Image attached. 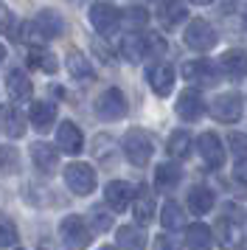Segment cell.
<instances>
[{"mask_svg":"<svg viewBox=\"0 0 247 250\" xmlns=\"http://www.w3.org/2000/svg\"><path fill=\"white\" fill-rule=\"evenodd\" d=\"M155 152V141L146 129H129L124 135V155L132 166H146Z\"/></svg>","mask_w":247,"mask_h":250,"instance_id":"cell-1","label":"cell"},{"mask_svg":"<svg viewBox=\"0 0 247 250\" xmlns=\"http://www.w3.org/2000/svg\"><path fill=\"white\" fill-rule=\"evenodd\" d=\"M59 236H62L67 250H84L90 242H93V230H90V225L84 222V216L70 214L59 222Z\"/></svg>","mask_w":247,"mask_h":250,"instance_id":"cell-2","label":"cell"},{"mask_svg":"<svg viewBox=\"0 0 247 250\" xmlns=\"http://www.w3.org/2000/svg\"><path fill=\"white\" fill-rule=\"evenodd\" d=\"M183 40H185V45L191 51H211L216 42H219V34H216V28H213L208 20H191L185 25V31H183Z\"/></svg>","mask_w":247,"mask_h":250,"instance_id":"cell-3","label":"cell"},{"mask_svg":"<svg viewBox=\"0 0 247 250\" xmlns=\"http://www.w3.org/2000/svg\"><path fill=\"white\" fill-rule=\"evenodd\" d=\"M93 110L101 121H121L126 115V96L118 87H107L99 99L93 102Z\"/></svg>","mask_w":247,"mask_h":250,"instance_id":"cell-4","label":"cell"},{"mask_svg":"<svg viewBox=\"0 0 247 250\" xmlns=\"http://www.w3.org/2000/svg\"><path fill=\"white\" fill-rule=\"evenodd\" d=\"M90 25L96 28V34L112 37L121 25V12L112 3H93L90 6Z\"/></svg>","mask_w":247,"mask_h":250,"instance_id":"cell-5","label":"cell"},{"mask_svg":"<svg viewBox=\"0 0 247 250\" xmlns=\"http://www.w3.org/2000/svg\"><path fill=\"white\" fill-rule=\"evenodd\" d=\"M65 183L73 194L87 197L96 191V171L87 163H70V166H65Z\"/></svg>","mask_w":247,"mask_h":250,"instance_id":"cell-6","label":"cell"},{"mask_svg":"<svg viewBox=\"0 0 247 250\" xmlns=\"http://www.w3.org/2000/svg\"><path fill=\"white\" fill-rule=\"evenodd\" d=\"M183 76L194 84H200V87H213L219 82V70L208 59H191V62L183 65Z\"/></svg>","mask_w":247,"mask_h":250,"instance_id":"cell-7","label":"cell"},{"mask_svg":"<svg viewBox=\"0 0 247 250\" xmlns=\"http://www.w3.org/2000/svg\"><path fill=\"white\" fill-rule=\"evenodd\" d=\"M135 200V186L126 180H112L107 183V188H104V203L110 205V211H115V214H121V211H126L129 205H132Z\"/></svg>","mask_w":247,"mask_h":250,"instance_id":"cell-8","label":"cell"},{"mask_svg":"<svg viewBox=\"0 0 247 250\" xmlns=\"http://www.w3.org/2000/svg\"><path fill=\"white\" fill-rule=\"evenodd\" d=\"M211 115L222 124H236L242 118V96L239 93H222L211 104Z\"/></svg>","mask_w":247,"mask_h":250,"instance_id":"cell-9","label":"cell"},{"mask_svg":"<svg viewBox=\"0 0 247 250\" xmlns=\"http://www.w3.org/2000/svg\"><path fill=\"white\" fill-rule=\"evenodd\" d=\"M28 155H31L34 166L42 171V174H54L59 169V152L48 141H34L31 146H28Z\"/></svg>","mask_w":247,"mask_h":250,"instance_id":"cell-10","label":"cell"},{"mask_svg":"<svg viewBox=\"0 0 247 250\" xmlns=\"http://www.w3.org/2000/svg\"><path fill=\"white\" fill-rule=\"evenodd\" d=\"M197 146H200V155H202L208 169H219L225 163V146H222V141H219L216 132H202Z\"/></svg>","mask_w":247,"mask_h":250,"instance_id":"cell-11","label":"cell"},{"mask_svg":"<svg viewBox=\"0 0 247 250\" xmlns=\"http://www.w3.org/2000/svg\"><path fill=\"white\" fill-rule=\"evenodd\" d=\"M202 113H205V102H202L200 90L188 87V90L180 93V99H177V115L183 118V121H200Z\"/></svg>","mask_w":247,"mask_h":250,"instance_id":"cell-12","label":"cell"},{"mask_svg":"<svg viewBox=\"0 0 247 250\" xmlns=\"http://www.w3.org/2000/svg\"><path fill=\"white\" fill-rule=\"evenodd\" d=\"M56 144L67 155H79L82 146H84V135H82V129L73 121H62V124L56 126Z\"/></svg>","mask_w":247,"mask_h":250,"instance_id":"cell-13","label":"cell"},{"mask_svg":"<svg viewBox=\"0 0 247 250\" xmlns=\"http://www.w3.org/2000/svg\"><path fill=\"white\" fill-rule=\"evenodd\" d=\"M34 25L40 28L42 40H56V37L65 34V17L59 12H54V9H42V12L37 14Z\"/></svg>","mask_w":247,"mask_h":250,"instance_id":"cell-14","label":"cell"},{"mask_svg":"<svg viewBox=\"0 0 247 250\" xmlns=\"http://www.w3.org/2000/svg\"><path fill=\"white\" fill-rule=\"evenodd\" d=\"M118 250H146V230L138 225H121L115 230Z\"/></svg>","mask_w":247,"mask_h":250,"instance_id":"cell-15","label":"cell"},{"mask_svg":"<svg viewBox=\"0 0 247 250\" xmlns=\"http://www.w3.org/2000/svg\"><path fill=\"white\" fill-rule=\"evenodd\" d=\"M6 90H9V99L14 104H20V102H25V99H31V79L22 73V70H11L9 76H6Z\"/></svg>","mask_w":247,"mask_h":250,"instance_id":"cell-16","label":"cell"},{"mask_svg":"<svg viewBox=\"0 0 247 250\" xmlns=\"http://www.w3.org/2000/svg\"><path fill=\"white\" fill-rule=\"evenodd\" d=\"M149 84H152V90L163 99V96H168L171 93V87H174V68L171 65H155V68H149Z\"/></svg>","mask_w":247,"mask_h":250,"instance_id":"cell-17","label":"cell"},{"mask_svg":"<svg viewBox=\"0 0 247 250\" xmlns=\"http://www.w3.org/2000/svg\"><path fill=\"white\" fill-rule=\"evenodd\" d=\"M25 62H28V68L31 70H42V73H56V70H59V59H56L48 48H40V45L28 48Z\"/></svg>","mask_w":247,"mask_h":250,"instance_id":"cell-18","label":"cell"},{"mask_svg":"<svg viewBox=\"0 0 247 250\" xmlns=\"http://www.w3.org/2000/svg\"><path fill=\"white\" fill-rule=\"evenodd\" d=\"M28 118L37 126V132H48L56 121V107L51 102H34L31 110H28Z\"/></svg>","mask_w":247,"mask_h":250,"instance_id":"cell-19","label":"cell"},{"mask_svg":"<svg viewBox=\"0 0 247 250\" xmlns=\"http://www.w3.org/2000/svg\"><path fill=\"white\" fill-rule=\"evenodd\" d=\"M216 242H219L225 250H233V248L242 245V230H239V225H236L233 219H227V214L216 222Z\"/></svg>","mask_w":247,"mask_h":250,"instance_id":"cell-20","label":"cell"},{"mask_svg":"<svg viewBox=\"0 0 247 250\" xmlns=\"http://www.w3.org/2000/svg\"><path fill=\"white\" fill-rule=\"evenodd\" d=\"M222 68L230 79H245L247 76V54L242 48H230L227 54H222Z\"/></svg>","mask_w":247,"mask_h":250,"instance_id":"cell-21","label":"cell"},{"mask_svg":"<svg viewBox=\"0 0 247 250\" xmlns=\"http://www.w3.org/2000/svg\"><path fill=\"white\" fill-rule=\"evenodd\" d=\"M213 236H211V228L197 222V225L185 228V248L188 250H211Z\"/></svg>","mask_w":247,"mask_h":250,"instance_id":"cell-22","label":"cell"},{"mask_svg":"<svg viewBox=\"0 0 247 250\" xmlns=\"http://www.w3.org/2000/svg\"><path fill=\"white\" fill-rule=\"evenodd\" d=\"M185 6L180 3V0H166L160 9H157V20H160V25H166V28H177L183 20H185Z\"/></svg>","mask_w":247,"mask_h":250,"instance_id":"cell-23","label":"cell"},{"mask_svg":"<svg viewBox=\"0 0 247 250\" xmlns=\"http://www.w3.org/2000/svg\"><path fill=\"white\" fill-rule=\"evenodd\" d=\"M65 65H67V73L79 82H90L96 76V73H93V65L87 62V57H84L82 51H70L67 59H65Z\"/></svg>","mask_w":247,"mask_h":250,"instance_id":"cell-24","label":"cell"},{"mask_svg":"<svg viewBox=\"0 0 247 250\" xmlns=\"http://www.w3.org/2000/svg\"><path fill=\"white\" fill-rule=\"evenodd\" d=\"M183 180V169H180V163L177 160H168V163H160L155 169V183H157V188H174L177 183Z\"/></svg>","mask_w":247,"mask_h":250,"instance_id":"cell-25","label":"cell"},{"mask_svg":"<svg viewBox=\"0 0 247 250\" xmlns=\"http://www.w3.org/2000/svg\"><path fill=\"white\" fill-rule=\"evenodd\" d=\"M185 203H188V208L194 214H208L213 208V191L208 186H194L188 191V197H185Z\"/></svg>","mask_w":247,"mask_h":250,"instance_id":"cell-26","label":"cell"},{"mask_svg":"<svg viewBox=\"0 0 247 250\" xmlns=\"http://www.w3.org/2000/svg\"><path fill=\"white\" fill-rule=\"evenodd\" d=\"M121 54H124L126 59H129L132 65H138V62H141V59L146 57V37L126 34V37L121 40Z\"/></svg>","mask_w":247,"mask_h":250,"instance_id":"cell-27","label":"cell"},{"mask_svg":"<svg viewBox=\"0 0 247 250\" xmlns=\"http://www.w3.org/2000/svg\"><path fill=\"white\" fill-rule=\"evenodd\" d=\"M25 115L17 110V107H9L6 113H3V132L9 138H22L25 135Z\"/></svg>","mask_w":247,"mask_h":250,"instance_id":"cell-28","label":"cell"},{"mask_svg":"<svg viewBox=\"0 0 247 250\" xmlns=\"http://www.w3.org/2000/svg\"><path fill=\"white\" fill-rule=\"evenodd\" d=\"M160 222H163V228L166 230H180V228H185V214H183V208H180L177 203H166L163 208H160Z\"/></svg>","mask_w":247,"mask_h":250,"instance_id":"cell-29","label":"cell"},{"mask_svg":"<svg viewBox=\"0 0 247 250\" xmlns=\"http://www.w3.org/2000/svg\"><path fill=\"white\" fill-rule=\"evenodd\" d=\"M168 158H174V160H183V158H188V152H191V135L185 132V129H177V132H171V138H168Z\"/></svg>","mask_w":247,"mask_h":250,"instance_id":"cell-30","label":"cell"},{"mask_svg":"<svg viewBox=\"0 0 247 250\" xmlns=\"http://www.w3.org/2000/svg\"><path fill=\"white\" fill-rule=\"evenodd\" d=\"M132 214H135V219H138V225H149L152 216H155V200L146 191H141V197H138L135 205H132Z\"/></svg>","mask_w":247,"mask_h":250,"instance_id":"cell-31","label":"cell"},{"mask_svg":"<svg viewBox=\"0 0 247 250\" xmlns=\"http://www.w3.org/2000/svg\"><path fill=\"white\" fill-rule=\"evenodd\" d=\"M0 34H6L9 40H20V23L6 3H0Z\"/></svg>","mask_w":247,"mask_h":250,"instance_id":"cell-32","label":"cell"},{"mask_svg":"<svg viewBox=\"0 0 247 250\" xmlns=\"http://www.w3.org/2000/svg\"><path fill=\"white\" fill-rule=\"evenodd\" d=\"M17 239H20L17 225H14L6 214H0V248H14V245H17Z\"/></svg>","mask_w":247,"mask_h":250,"instance_id":"cell-33","label":"cell"},{"mask_svg":"<svg viewBox=\"0 0 247 250\" xmlns=\"http://www.w3.org/2000/svg\"><path fill=\"white\" fill-rule=\"evenodd\" d=\"M93 155L99 160H104V163H110V158L115 155V141L110 135H96V141H93Z\"/></svg>","mask_w":247,"mask_h":250,"instance_id":"cell-34","label":"cell"},{"mask_svg":"<svg viewBox=\"0 0 247 250\" xmlns=\"http://www.w3.org/2000/svg\"><path fill=\"white\" fill-rule=\"evenodd\" d=\"M17 149L11 146H0V171L3 174H11V171H17Z\"/></svg>","mask_w":247,"mask_h":250,"instance_id":"cell-35","label":"cell"},{"mask_svg":"<svg viewBox=\"0 0 247 250\" xmlns=\"http://www.w3.org/2000/svg\"><path fill=\"white\" fill-rule=\"evenodd\" d=\"M149 54H152V57H163V54H166V40L160 34L146 37V57H149Z\"/></svg>","mask_w":247,"mask_h":250,"instance_id":"cell-36","label":"cell"},{"mask_svg":"<svg viewBox=\"0 0 247 250\" xmlns=\"http://www.w3.org/2000/svg\"><path fill=\"white\" fill-rule=\"evenodd\" d=\"M90 219H93V228H96V230H110L112 228V216L107 214L104 208H93Z\"/></svg>","mask_w":247,"mask_h":250,"instance_id":"cell-37","label":"cell"},{"mask_svg":"<svg viewBox=\"0 0 247 250\" xmlns=\"http://www.w3.org/2000/svg\"><path fill=\"white\" fill-rule=\"evenodd\" d=\"M227 144H230V149H233V155H239V158L247 155V135L233 132V135H227Z\"/></svg>","mask_w":247,"mask_h":250,"instance_id":"cell-38","label":"cell"},{"mask_svg":"<svg viewBox=\"0 0 247 250\" xmlns=\"http://www.w3.org/2000/svg\"><path fill=\"white\" fill-rule=\"evenodd\" d=\"M93 54H96V57H99L101 62H107V65H112V62H115L112 51H110L107 45H104V42H93Z\"/></svg>","mask_w":247,"mask_h":250,"instance_id":"cell-39","label":"cell"},{"mask_svg":"<svg viewBox=\"0 0 247 250\" xmlns=\"http://www.w3.org/2000/svg\"><path fill=\"white\" fill-rule=\"evenodd\" d=\"M126 20H129V25H144L146 20H149V14H146V9H129V12L124 14Z\"/></svg>","mask_w":247,"mask_h":250,"instance_id":"cell-40","label":"cell"},{"mask_svg":"<svg viewBox=\"0 0 247 250\" xmlns=\"http://www.w3.org/2000/svg\"><path fill=\"white\" fill-rule=\"evenodd\" d=\"M155 248L157 250H180V245L174 242V239H168V236H157L155 239Z\"/></svg>","mask_w":247,"mask_h":250,"instance_id":"cell-41","label":"cell"},{"mask_svg":"<svg viewBox=\"0 0 247 250\" xmlns=\"http://www.w3.org/2000/svg\"><path fill=\"white\" fill-rule=\"evenodd\" d=\"M236 180H242V183H247V155L239 163H236Z\"/></svg>","mask_w":247,"mask_h":250,"instance_id":"cell-42","label":"cell"},{"mask_svg":"<svg viewBox=\"0 0 247 250\" xmlns=\"http://www.w3.org/2000/svg\"><path fill=\"white\" fill-rule=\"evenodd\" d=\"M239 3H245V0H225L222 6H225V12H233V9L239 6Z\"/></svg>","mask_w":247,"mask_h":250,"instance_id":"cell-43","label":"cell"},{"mask_svg":"<svg viewBox=\"0 0 247 250\" xmlns=\"http://www.w3.org/2000/svg\"><path fill=\"white\" fill-rule=\"evenodd\" d=\"M197 6H208V3H213V0H194Z\"/></svg>","mask_w":247,"mask_h":250,"instance_id":"cell-44","label":"cell"},{"mask_svg":"<svg viewBox=\"0 0 247 250\" xmlns=\"http://www.w3.org/2000/svg\"><path fill=\"white\" fill-rule=\"evenodd\" d=\"M3 59H6V48L0 45V65H3Z\"/></svg>","mask_w":247,"mask_h":250,"instance_id":"cell-45","label":"cell"},{"mask_svg":"<svg viewBox=\"0 0 247 250\" xmlns=\"http://www.w3.org/2000/svg\"><path fill=\"white\" fill-rule=\"evenodd\" d=\"M99 250H118V248H110V245H107V248H99Z\"/></svg>","mask_w":247,"mask_h":250,"instance_id":"cell-46","label":"cell"},{"mask_svg":"<svg viewBox=\"0 0 247 250\" xmlns=\"http://www.w3.org/2000/svg\"><path fill=\"white\" fill-rule=\"evenodd\" d=\"M245 23H247V14H245Z\"/></svg>","mask_w":247,"mask_h":250,"instance_id":"cell-47","label":"cell"},{"mask_svg":"<svg viewBox=\"0 0 247 250\" xmlns=\"http://www.w3.org/2000/svg\"><path fill=\"white\" fill-rule=\"evenodd\" d=\"M42 250H48V248H42Z\"/></svg>","mask_w":247,"mask_h":250,"instance_id":"cell-48","label":"cell"}]
</instances>
